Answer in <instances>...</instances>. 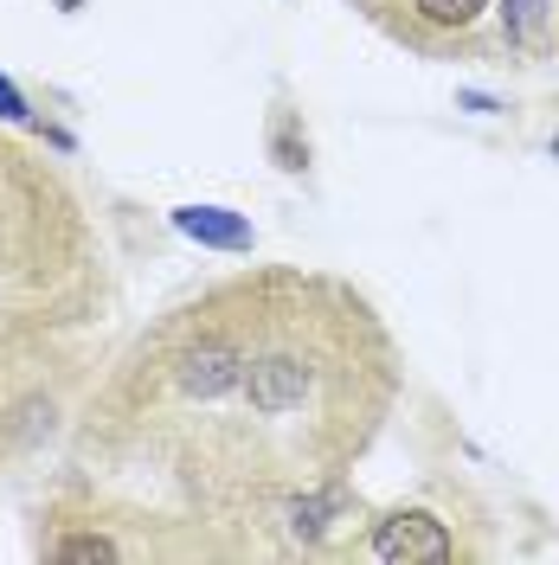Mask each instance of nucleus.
Instances as JSON below:
<instances>
[{
    "mask_svg": "<svg viewBox=\"0 0 559 565\" xmlns=\"http://www.w3.org/2000/svg\"><path fill=\"white\" fill-rule=\"evenodd\" d=\"M373 559L386 565H451L456 559V540L444 533V521L437 514H392V521H380V533H373Z\"/></svg>",
    "mask_w": 559,
    "mask_h": 565,
    "instance_id": "obj_2",
    "label": "nucleus"
},
{
    "mask_svg": "<svg viewBox=\"0 0 559 565\" xmlns=\"http://www.w3.org/2000/svg\"><path fill=\"white\" fill-rule=\"evenodd\" d=\"M483 7H489V0H412V13L431 20V26H470Z\"/></svg>",
    "mask_w": 559,
    "mask_h": 565,
    "instance_id": "obj_4",
    "label": "nucleus"
},
{
    "mask_svg": "<svg viewBox=\"0 0 559 565\" xmlns=\"http://www.w3.org/2000/svg\"><path fill=\"white\" fill-rule=\"evenodd\" d=\"M0 116H27V104H20V97H13L7 84H0Z\"/></svg>",
    "mask_w": 559,
    "mask_h": 565,
    "instance_id": "obj_8",
    "label": "nucleus"
},
{
    "mask_svg": "<svg viewBox=\"0 0 559 565\" xmlns=\"http://www.w3.org/2000/svg\"><path fill=\"white\" fill-rule=\"evenodd\" d=\"M271 148H277V168H289V174H296V168L309 161V141L289 136V116H277V136H271Z\"/></svg>",
    "mask_w": 559,
    "mask_h": 565,
    "instance_id": "obj_5",
    "label": "nucleus"
},
{
    "mask_svg": "<svg viewBox=\"0 0 559 565\" xmlns=\"http://www.w3.org/2000/svg\"><path fill=\"white\" fill-rule=\"evenodd\" d=\"M65 7H77V0H65Z\"/></svg>",
    "mask_w": 559,
    "mask_h": 565,
    "instance_id": "obj_9",
    "label": "nucleus"
},
{
    "mask_svg": "<svg viewBox=\"0 0 559 565\" xmlns=\"http://www.w3.org/2000/svg\"><path fill=\"white\" fill-rule=\"evenodd\" d=\"M180 232H193L200 245H225V250H251V225L239 212H219V206H187L175 212Z\"/></svg>",
    "mask_w": 559,
    "mask_h": 565,
    "instance_id": "obj_3",
    "label": "nucleus"
},
{
    "mask_svg": "<svg viewBox=\"0 0 559 565\" xmlns=\"http://www.w3.org/2000/svg\"><path fill=\"white\" fill-rule=\"evenodd\" d=\"M59 559H116V546H109L104 533H84V540H65L59 546Z\"/></svg>",
    "mask_w": 559,
    "mask_h": 565,
    "instance_id": "obj_6",
    "label": "nucleus"
},
{
    "mask_svg": "<svg viewBox=\"0 0 559 565\" xmlns=\"http://www.w3.org/2000/svg\"><path fill=\"white\" fill-rule=\"evenodd\" d=\"M540 20V0H508V33H527Z\"/></svg>",
    "mask_w": 559,
    "mask_h": 565,
    "instance_id": "obj_7",
    "label": "nucleus"
},
{
    "mask_svg": "<svg viewBox=\"0 0 559 565\" xmlns=\"http://www.w3.org/2000/svg\"><path fill=\"white\" fill-rule=\"evenodd\" d=\"M168 380L180 386V398H225L232 386H245V341L239 334H219V328H193L168 360Z\"/></svg>",
    "mask_w": 559,
    "mask_h": 565,
    "instance_id": "obj_1",
    "label": "nucleus"
}]
</instances>
